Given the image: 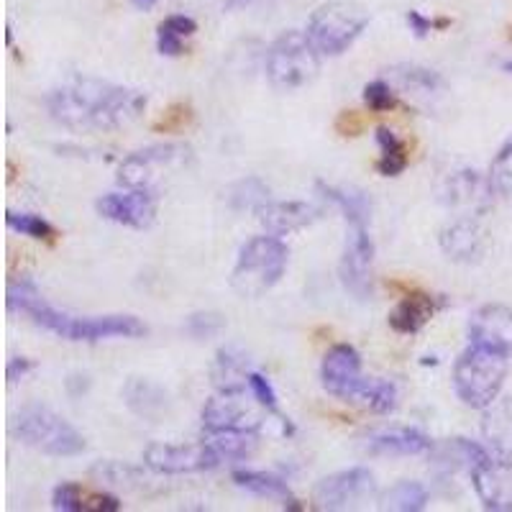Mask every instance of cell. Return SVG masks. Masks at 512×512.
Segmentation results:
<instances>
[{
	"label": "cell",
	"mask_w": 512,
	"mask_h": 512,
	"mask_svg": "<svg viewBox=\"0 0 512 512\" xmlns=\"http://www.w3.org/2000/svg\"><path fill=\"white\" fill-rule=\"evenodd\" d=\"M372 264H374V244L369 236L367 226L351 223L346 233V246L341 264H338V277L346 292L356 300H367L372 297Z\"/></svg>",
	"instance_id": "8fae6325"
},
{
	"label": "cell",
	"mask_w": 512,
	"mask_h": 512,
	"mask_svg": "<svg viewBox=\"0 0 512 512\" xmlns=\"http://www.w3.org/2000/svg\"><path fill=\"white\" fill-rule=\"evenodd\" d=\"M374 492V477L364 466H354L346 472H336L320 479L315 487V505L318 510H349L359 505Z\"/></svg>",
	"instance_id": "7c38bea8"
},
{
	"label": "cell",
	"mask_w": 512,
	"mask_h": 512,
	"mask_svg": "<svg viewBox=\"0 0 512 512\" xmlns=\"http://www.w3.org/2000/svg\"><path fill=\"white\" fill-rule=\"evenodd\" d=\"M262 410H267L262 402L251 395L246 400L244 390L221 392L213 400L205 402L203 408V428L205 433L216 431H259L262 425Z\"/></svg>",
	"instance_id": "9c48e42d"
},
{
	"label": "cell",
	"mask_w": 512,
	"mask_h": 512,
	"mask_svg": "<svg viewBox=\"0 0 512 512\" xmlns=\"http://www.w3.org/2000/svg\"><path fill=\"white\" fill-rule=\"evenodd\" d=\"M226 328V320L221 313H192L185 323V331L198 341H208V338L218 336Z\"/></svg>",
	"instance_id": "836d02e7"
},
{
	"label": "cell",
	"mask_w": 512,
	"mask_h": 512,
	"mask_svg": "<svg viewBox=\"0 0 512 512\" xmlns=\"http://www.w3.org/2000/svg\"><path fill=\"white\" fill-rule=\"evenodd\" d=\"M95 210L105 221L121 223L128 228H149L157 216V198L149 190L111 192L95 203Z\"/></svg>",
	"instance_id": "4fadbf2b"
},
{
	"label": "cell",
	"mask_w": 512,
	"mask_h": 512,
	"mask_svg": "<svg viewBox=\"0 0 512 512\" xmlns=\"http://www.w3.org/2000/svg\"><path fill=\"white\" fill-rule=\"evenodd\" d=\"M249 390H251V395L262 402L264 408H267V413L280 415V410H277V395H274L272 384H269V379L264 377V374H259V372L249 374ZM280 418H285V415H280Z\"/></svg>",
	"instance_id": "74e56055"
},
{
	"label": "cell",
	"mask_w": 512,
	"mask_h": 512,
	"mask_svg": "<svg viewBox=\"0 0 512 512\" xmlns=\"http://www.w3.org/2000/svg\"><path fill=\"white\" fill-rule=\"evenodd\" d=\"M369 26V11L354 0H331L310 16L308 36L320 54L338 57L364 34Z\"/></svg>",
	"instance_id": "8992f818"
},
{
	"label": "cell",
	"mask_w": 512,
	"mask_h": 512,
	"mask_svg": "<svg viewBox=\"0 0 512 512\" xmlns=\"http://www.w3.org/2000/svg\"><path fill=\"white\" fill-rule=\"evenodd\" d=\"M251 0H226L228 8H241V6H249Z\"/></svg>",
	"instance_id": "b9f144b4"
},
{
	"label": "cell",
	"mask_w": 512,
	"mask_h": 512,
	"mask_svg": "<svg viewBox=\"0 0 512 512\" xmlns=\"http://www.w3.org/2000/svg\"><path fill=\"white\" fill-rule=\"evenodd\" d=\"M136 8H141V11H149V8L157 6V0H131Z\"/></svg>",
	"instance_id": "60d3db41"
},
{
	"label": "cell",
	"mask_w": 512,
	"mask_h": 512,
	"mask_svg": "<svg viewBox=\"0 0 512 512\" xmlns=\"http://www.w3.org/2000/svg\"><path fill=\"white\" fill-rule=\"evenodd\" d=\"M364 103L377 113L392 108V105H395V93H392L390 82H384V80L369 82L367 88H364Z\"/></svg>",
	"instance_id": "8d00e7d4"
},
{
	"label": "cell",
	"mask_w": 512,
	"mask_h": 512,
	"mask_svg": "<svg viewBox=\"0 0 512 512\" xmlns=\"http://www.w3.org/2000/svg\"><path fill=\"white\" fill-rule=\"evenodd\" d=\"M233 482H236V487L251 492V495L269 497V500H280V502H285V507H292V510H297V505H295L297 500L292 497L287 482H282V479L274 477V474L251 472V469H239V472H233Z\"/></svg>",
	"instance_id": "603a6c76"
},
{
	"label": "cell",
	"mask_w": 512,
	"mask_h": 512,
	"mask_svg": "<svg viewBox=\"0 0 512 512\" xmlns=\"http://www.w3.org/2000/svg\"><path fill=\"white\" fill-rule=\"evenodd\" d=\"M377 144L382 149V159H379L377 169L384 177H397L408 167V154H405V144L397 139L395 131L390 128H377Z\"/></svg>",
	"instance_id": "f546056e"
},
{
	"label": "cell",
	"mask_w": 512,
	"mask_h": 512,
	"mask_svg": "<svg viewBox=\"0 0 512 512\" xmlns=\"http://www.w3.org/2000/svg\"><path fill=\"white\" fill-rule=\"evenodd\" d=\"M287 259H290V251L272 233L246 241L231 272L233 292L244 300L262 297L264 292H269L282 280Z\"/></svg>",
	"instance_id": "3957f363"
},
{
	"label": "cell",
	"mask_w": 512,
	"mask_h": 512,
	"mask_svg": "<svg viewBox=\"0 0 512 512\" xmlns=\"http://www.w3.org/2000/svg\"><path fill=\"white\" fill-rule=\"evenodd\" d=\"M210 446L221 456V461H244L259 446V433L256 431H216L208 433Z\"/></svg>",
	"instance_id": "484cf974"
},
{
	"label": "cell",
	"mask_w": 512,
	"mask_h": 512,
	"mask_svg": "<svg viewBox=\"0 0 512 512\" xmlns=\"http://www.w3.org/2000/svg\"><path fill=\"white\" fill-rule=\"evenodd\" d=\"M259 223L267 228L272 236H287V233L303 231L310 223L320 218V210L310 203H300V200H282V203H264L256 210Z\"/></svg>",
	"instance_id": "d6986e66"
},
{
	"label": "cell",
	"mask_w": 512,
	"mask_h": 512,
	"mask_svg": "<svg viewBox=\"0 0 512 512\" xmlns=\"http://www.w3.org/2000/svg\"><path fill=\"white\" fill-rule=\"evenodd\" d=\"M144 464L157 474L208 472L221 464L210 443H152L144 451Z\"/></svg>",
	"instance_id": "30bf717a"
},
{
	"label": "cell",
	"mask_w": 512,
	"mask_h": 512,
	"mask_svg": "<svg viewBox=\"0 0 512 512\" xmlns=\"http://www.w3.org/2000/svg\"><path fill=\"white\" fill-rule=\"evenodd\" d=\"M469 338L474 346L512 354V308L507 305H482L469 320Z\"/></svg>",
	"instance_id": "2e32d148"
},
{
	"label": "cell",
	"mask_w": 512,
	"mask_h": 512,
	"mask_svg": "<svg viewBox=\"0 0 512 512\" xmlns=\"http://www.w3.org/2000/svg\"><path fill=\"white\" fill-rule=\"evenodd\" d=\"M31 364L29 359H24V356H16V359L8 361V367H6V377H8V384H16L18 379H24L26 374L31 372Z\"/></svg>",
	"instance_id": "f35d334b"
},
{
	"label": "cell",
	"mask_w": 512,
	"mask_h": 512,
	"mask_svg": "<svg viewBox=\"0 0 512 512\" xmlns=\"http://www.w3.org/2000/svg\"><path fill=\"white\" fill-rule=\"evenodd\" d=\"M8 310L24 313L36 326L47 328L67 341H105V338H139L146 326L134 315H100V318H77L70 313H59L39 295L31 282H11L8 285Z\"/></svg>",
	"instance_id": "7a4b0ae2"
},
{
	"label": "cell",
	"mask_w": 512,
	"mask_h": 512,
	"mask_svg": "<svg viewBox=\"0 0 512 512\" xmlns=\"http://www.w3.org/2000/svg\"><path fill=\"white\" fill-rule=\"evenodd\" d=\"M13 438L47 456H77L85 451V438L62 415L47 405H26L11 423Z\"/></svg>",
	"instance_id": "5b68a950"
},
{
	"label": "cell",
	"mask_w": 512,
	"mask_h": 512,
	"mask_svg": "<svg viewBox=\"0 0 512 512\" xmlns=\"http://www.w3.org/2000/svg\"><path fill=\"white\" fill-rule=\"evenodd\" d=\"M507 377V354L469 346L454 364V390L464 405L474 410L492 408Z\"/></svg>",
	"instance_id": "277c9868"
},
{
	"label": "cell",
	"mask_w": 512,
	"mask_h": 512,
	"mask_svg": "<svg viewBox=\"0 0 512 512\" xmlns=\"http://www.w3.org/2000/svg\"><path fill=\"white\" fill-rule=\"evenodd\" d=\"M441 249L451 262H479L487 251V233L472 218H459L441 231Z\"/></svg>",
	"instance_id": "ac0fdd59"
},
{
	"label": "cell",
	"mask_w": 512,
	"mask_h": 512,
	"mask_svg": "<svg viewBox=\"0 0 512 512\" xmlns=\"http://www.w3.org/2000/svg\"><path fill=\"white\" fill-rule=\"evenodd\" d=\"M489 180H492V187H495L500 195L512 198V139L502 146L500 154H497L495 162H492Z\"/></svg>",
	"instance_id": "d6a6232c"
},
{
	"label": "cell",
	"mask_w": 512,
	"mask_h": 512,
	"mask_svg": "<svg viewBox=\"0 0 512 512\" xmlns=\"http://www.w3.org/2000/svg\"><path fill=\"white\" fill-rule=\"evenodd\" d=\"M320 379H323V387H326L333 397L349 402L351 392H354L356 384L361 382L359 351L349 344L333 346L326 354V359H323Z\"/></svg>",
	"instance_id": "e0dca14e"
},
{
	"label": "cell",
	"mask_w": 512,
	"mask_h": 512,
	"mask_svg": "<svg viewBox=\"0 0 512 512\" xmlns=\"http://www.w3.org/2000/svg\"><path fill=\"white\" fill-rule=\"evenodd\" d=\"M6 223H8V228H13V231L21 233V236H29V239L47 241L54 236L52 223L44 221L41 216H34V213H13V210H8Z\"/></svg>",
	"instance_id": "1f68e13d"
},
{
	"label": "cell",
	"mask_w": 512,
	"mask_h": 512,
	"mask_svg": "<svg viewBox=\"0 0 512 512\" xmlns=\"http://www.w3.org/2000/svg\"><path fill=\"white\" fill-rule=\"evenodd\" d=\"M187 162H190L187 146H152V149H144V152H136L123 159L121 169H118V182L128 190L154 192L164 177L185 169Z\"/></svg>",
	"instance_id": "ba28073f"
},
{
	"label": "cell",
	"mask_w": 512,
	"mask_h": 512,
	"mask_svg": "<svg viewBox=\"0 0 512 512\" xmlns=\"http://www.w3.org/2000/svg\"><path fill=\"white\" fill-rule=\"evenodd\" d=\"M320 52L305 31H285L267 52V75L277 90H297L315 80Z\"/></svg>",
	"instance_id": "52a82bcc"
},
{
	"label": "cell",
	"mask_w": 512,
	"mask_h": 512,
	"mask_svg": "<svg viewBox=\"0 0 512 512\" xmlns=\"http://www.w3.org/2000/svg\"><path fill=\"white\" fill-rule=\"evenodd\" d=\"M472 484L482 505L492 512L512 510V456L487 459L472 472Z\"/></svg>",
	"instance_id": "5bb4252c"
},
{
	"label": "cell",
	"mask_w": 512,
	"mask_h": 512,
	"mask_svg": "<svg viewBox=\"0 0 512 512\" xmlns=\"http://www.w3.org/2000/svg\"><path fill=\"white\" fill-rule=\"evenodd\" d=\"M267 195L269 190L262 185L259 180H246V182H239L236 185V190H233V205L236 208H251V210H259L264 203H267Z\"/></svg>",
	"instance_id": "e575fe53"
},
{
	"label": "cell",
	"mask_w": 512,
	"mask_h": 512,
	"mask_svg": "<svg viewBox=\"0 0 512 512\" xmlns=\"http://www.w3.org/2000/svg\"><path fill=\"white\" fill-rule=\"evenodd\" d=\"M436 313V300L425 292H413L402 297L390 313V326L397 333H418Z\"/></svg>",
	"instance_id": "44dd1931"
},
{
	"label": "cell",
	"mask_w": 512,
	"mask_h": 512,
	"mask_svg": "<svg viewBox=\"0 0 512 512\" xmlns=\"http://www.w3.org/2000/svg\"><path fill=\"white\" fill-rule=\"evenodd\" d=\"M484 433L497 448H500L505 456H512V397L510 400L500 402L495 408L492 402V410L487 413L484 420Z\"/></svg>",
	"instance_id": "f1b7e54d"
},
{
	"label": "cell",
	"mask_w": 512,
	"mask_h": 512,
	"mask_svg": "<svg viewBox=\"0 0 512 512\" xmlns=\"http://www.w3.org/2000/svg\"><path fill=\"white\" fill-rule=\"evenodd\" d=\"M408 26H410V31H413L415 36H420V39H423V36H428V31H433V21L431 18H425L423 13L420 11H408Z\"/></svg>",
	"instance_id": "ab89813d"
},
{
	"label": "cell",
	"mask_w": 512,
	"mask_h": 512,
	"mask_svg": "<svg viewBox=\"0 0 512 512\" xmlns=\"http://www.w3.org/2000/svg\"><path fill=\"white\" fill-rule=\"evenodd\" d=\"M52 507L62 512H82L85 510V489L75 482H62L54 489Z\"/></svg>",
	"instance_id": "d590c367"
},
{
	"label": "cell",
	"mask_w": 512,
	"mask_h": 512,
	"mask_svg": "<svg viewBox=\"0 0 512 512\" xmlns=\"http://www.w3.org/2000/svg\"><path fill=\"white\" fill-rule=\"evenodd\" d=\"M318 190L323 192V198L331 200L341 213H344L346 223H361V226H367L369 216H372V203L361 190H354V187H333L326 185V182H318Z\"/></svg>",
	"instance_id": "cb8c5ba5"
},
{
	"label": "cell",
	"mask_w": 512,
	"mask_h": 512,
	"mask_svg": "<svg viewBox=\"0 0 512 512\" xmlns=\"http://www.w3.org/2000/svg\"><path fill=\"white\" fill-rule=\"evenodd\" d=\"M349 402L359 405L364 410H372V413H392L397 408V390L392 382H384V379H364L356 384V390L351 392Z\"/></svg>",
	"instance_id": "d4e9b609"
},
{
	"label": "cell",
	"mask_w": 512,
	"mask_h": 512,
	"mask_svg": "<svg viewBox=\"0 0 512 512\" xmlns=\"http://www.w3.org/2000/svg\"><path fill=\"white\" fill-rule=\"evenodd\" d=\"M57 123L72 131H113L144 113L146 95L98 77H72L47 100Z\"/></svg>",
	"instance_id": "6da1fadb"
},
{
	"label": "cell",
	"mask_w": 512,
	"mask_h": 512,
	"mask_svg": "<svg viewBox=\"0 0 512 512\" xmlns=\"http://www.w3.org/2000/svg\"><path fill=\"white\" fill-rule=\"evenodd\" d=\"M123 397H126L128 410L144 420H157L167 410V395L159 384L149 382V379H128V384L123 387Z\"/></svg>",
	"instance_id": "7402d4cb"
},
{
	"label": "cell",
	"mask_w": 512,
	"mask_h": 512,
	"mask_svg": "<svg viewBox=\"0 0 512 512\" xmlns=\"http://www.w3.org/2000/svg\"><path fill=\"white\" fill-rule=\"evenodd\" d=\"M505 70H507V72H512V62H507V64H505Z\"/></svg>",
	"instance_id": "7bdbcfd3"
},
{
	"label": "cell",
	"mask_w": 512,
	"mask_h": 512,
	"mask_svg": "<svg viewBox=\"0 0 512 512\" xmlns=\"http://www.w3.org/2000/svg\"><path fill=\"white\" fill-rule=\"evenodd\" d=\"M492 180L482 177L474 169H459L448 175L441 185V200L454 210L464 213H484L492 203Z\"/></svg>",
	"instance_id": "9a60e30c"
},
{
	"label": "cell",
	"mask_w": 512,
	"mask_h": 512,
	"mask_svg": "<svg viewBox=\"0 0 512 512\" xmlns=\"http://www.w3.org/2000/svg\"><path fill=\"white\" fill-rule=\"evenodd\" d=\"M249 369H246L244 356H236L233 351L221 349L218 351L216 369H213V379H216L218 390L221 392H236L249 387Z\"/></svg>",
	"instance_id": "4316f807"
},
{
	"label": "cell",
	"mask_w": 512,
	"mask_h": 512,
	"mask_svg": "<svg viewBox=\"0 0 512 512\" xmlns=\"http://www.w3.org/2000/svg\"><path fill=\"white\" fill-rule=\"evenodd\" d=\"M428 448L431 438L415 428H382L367 438V451L379 456H418Z\"/></svg>",
	"instance_id": "ffe728a7"
},
{
	"label": "cell",
	"mask_w": 512,
	"mask_h": 512,
	"mask_svg": "<svg viewBox=\"0 0 512 512\" xmlns=\"http://www.w3.org/2000/svg\"><path fill=\"white\" fill-rule=\"evenodd\" d=\"M390 75L402 90H410V93L431 95L443 88V80L438 72L425 70V67H418V64H400V67H392Z\"/></svg>",
	"instance_id": "83f0119b"
},
{
	"label": "cell",
	"mask_w": 512,
	"mask_h": 512,
	"mask_svg": "<svg viewBox=\"0 0 512 512\" xmlns=\"http://www.w3.org/2000/svg\"><path fill=\"white\" fill-rule=\"evenodd\" d=\"M428 505V492L418 482H397L395 487L384 495V510L397 512H420Z\"/></svg>",
	"instance_id": "4dcf8cb0"
}]
</instances>
